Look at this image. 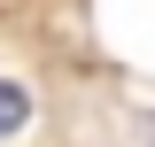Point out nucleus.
I'll use <instances>...</instances> for the list:
<instances>
[{
	"mask_svg": "<svg viewBox=\"0 0 155 147\" xmlns=\"http://www.w3.org/2000/svg\"><path fill=\"white\" fill-rule=\"evenodd\" d=\"M23 124H31V93H23L16 77H0V139H16Z\"/></svg>",
	"mask_w": 155,
	"mask_h": 147,
	"instance_id": "nucleus-1",
	"label": "nucleus"
}]
</instances>
